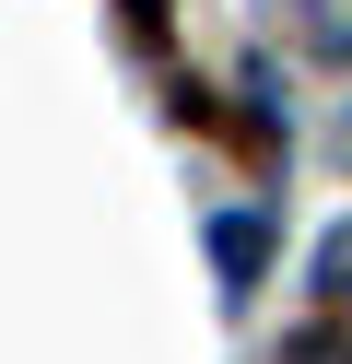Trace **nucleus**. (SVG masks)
Returning <instances> with one entry per match:
<instances>
[{
	"label": "nucleus",
	"mask_w": 352,
	"mask_h": 364,
	"mask_svg": "<svg viewBox=\"0 0 352 364\" xmlns=\"http://www.w3.org/2000/svg\"><path fill=\"white\" fill-rule=\"evenodd\" d=\"M211 259H223V282L247 294V282H258V259H270V223H247V212H223V223H211Z\"/></svg>",
	"instance_id": "1"
},
{
	"label": "nucleus",
	"mask_w": 352,
	"mask_h": 364,
	"mask_svg": "<svg viewBox=\"0 0 352 364\" xmlns=\"http://www.w3.org/2000/svg\"><path fill=\"white\" fill-rule=\"evenodd\" d=\"M294 364H352V353H341V341H305V353H294Z\"/></svg>",
	"instance_id": "3"
},
{
	"label": "nucleus",
	"mask_w": 352,
	"mask_h": 364,
	"mask_svg": "<svg viewBox=\"0 0 352 364\" xmlns=\"http://www.w3.org/2000/svg\"><path fill=\"white\" fill-rule=\"evenodd\" d=\"M341 153H352V118H341Z\"/></svg>",
	"instance_id": "4"
},
{
	"label": "nucleus",
	"mask_w": 352,
	"mask_h": 364,
	"mask_svg": "<svg viewBox=\"0 0 352 364\" xmlns=\"http://www.w3.org/2000/svg\"><path fill=\"white\" fill-rule=\"evenodd\" d=\"M317 282H329V294H352V223H341V235L317 247Z\"/></svg>",
	"instance_id": "2"
}]
</instances>
